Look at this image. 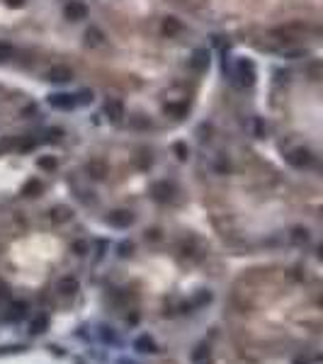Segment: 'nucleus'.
<instances>
[{
  "mask_svg": "<svg viewBox=\"0 0 323 364\" xmlns=\"http://www.w3.org/2000/svg\"><path fill=\"white\" fill-rule=\"evenodd\" d=\"M107 221H109V226H114V228H129V226L134 224V214L126 212V209H117V212L109 214Z\"/></svg>",
  "mask_w": 323,
  "mask_h": 364,
  "instance_id": "423d86ee",
  "label": "nucleus"
},
{
  "mask_svg": "<svg viewBox=\"0 0 323 364\" xmlns=\"http://www.w3.org/2000/svg\"><path fill=\"white\" fill-rule=\"evenodd\" d=\"M37 167L51 172V170L59 167V160H56V155H39V158H37Z\"/></svg>",
  "mask_w": 323,
  "mask_h": 364,
  "instance_id": "a211bd4d",
  "label": "nucleus"
},
{
  "mask_svg": "<svg viewBox=\"0 0 323 364\" xmlns=\"http://www.w3.org/2000/svg\"><path fill=\"white\" fill-rule=\"evenodd\" d=\"M292 241H294V243H308V231L301 228V226H296V228L292 231Z\"/></svg>",
  "mask_w": 323,
  "mask_h": 364,
  "instance_id": "4be33fe9",
  "label": "nucleus"
},
{
  "mask_svg": "<svg viewBox=\"0 0 323 364\" xmlns=\"http://www.w3.org/2000/svg\"><path fill=\"white\" fill-rule=\"evenodd\" d=\"M105 112H107V117H109L112 121H119V119H122V114H124V105H122V102L109 100V102H105Z\"/></svg>",
  "mask_w": 323,
  "mask_h": 364,
  "instance_id": "f8f14e48",
  "label": "nucleus"
},
{
  "mask_svg": "<svg viewBox=\"0 0 323 364\" xmlns=\"http://www.w3.org/2000/svg\"><path fill=\"white\" fill-rule=\"evenodd\" d=\"M134 349H138V352H155V342H153L151 335H138L134 340Z\"/></svg>",
  "mask_w": 323,
  "mask_h": 364,
  "instance_id": "ddd939ff",
  "label": "nucleus"
},
{
  "mask_svg": "<svg viewBox=\"0 0 323 364\" xmlns=\"http://www.w3.org/2000/svg\"><path fill=\"white\" fill-rule=\"evenodd\" d=\"M183 22L178 20V17H166L163 20V34L166 37H178V34H183Z\"/></svg>",
  "mask_w": 323,
  "mask_h": 364,
  "instance_id": "9d476101",
  "label": "nucleus"
},
{
  "mask_svg": "<svg viewBox=\"0 0 323 364\" xmlns=\"http://www.w3.org/2000/svg\"><path fill=\"white\" fill-rule=\"evenodd\" d=\"M207 66H209V51H207V49H197V51L192 54L190 68H192V71H197V73H204V71H207Z\"/></svg>",
  "mask_w": 323,
  "mask_h": 364,
  "instance_id": "6e6552de",
  "label": "nucleus"
},
{
  "mask_svg": "<svg viewBox=\"0 0 323 364\" xmlns=\"http://www.w3.org/2000/svg\"><path fill=\"white\" fill-rule=\"evenodd\" d=\"M78 289H80V282H78L76 277H63V279H59V284H56V291H61L63 296H73Z\"/></svg>",
  "mask_w": 323,
  "mask_h": 364,
  "instance_id": "1a4fd4ad",
  "label": "nucleus"
},
{
  "mask_svg": "<svg viewBox=\"0 0 323 364\" xmlns=\"http://www.w3.org/2000/svg\"><path fill=\"white\" fill-rule=\"evenodd\" d=\"M49 80L56 83V85H66V83L73 80V71H71L68 66H54V68L49 71Z\"/></svg>",
  "mask_w": 323,
  "mask_h": 364,
  "instance_id": "0eeeda50",
  "label": "nucleus"
},
{
  "mask_svg": "<svg viewBox=\"0 0 323 364\" xmlns=\"http://www.w3.org/2000/svg\"><path fill=\"white\" fill-rule=\"evenodd\" d=\"M71 248H73V253H76V255H88V243H85V241H80V238H78V241H73V245H71Z\"/></svg>",
  "mask_w": 323,
  "mask_h": 364,
  "instance_id": "b1692460",
  "label": "nucleus"
},
{
  "mask_svg": "<svg viewBox=\"0 0 323 364\" xmlns=\"http://www.w3.org/2000/svg\"><path fill=\"white\" fill-rule=\"evenodd\" d=\"M88 172H90V177H95V180H105V177H107V165H105L102 160H92V163L88 165Z\"/></svg>",
  "mask_w": 323,
  "mask_h": 364,
  "instance_id": "2eb2a0df",
  "label": "nucleus"
},
{
  "mask_svg": "<svg viewBox=\"0 0 323 364\" xmlns=\"http://www.w3.org/2000/svg\"><path fill=\"white\" fill-rule=\"evenodd\" d=\"M321 258H323V248H321Z\"/></svg>",
  "mask_w": 323,
  "mask_h": 364,
  "instance_id": "c756f323",
  "label": "nucleus"
},
{
  "mask_svg": "<svg viewBox=\"0 0 323 364\" xmlns=\"http://www.w3.org/2000/svg\"><path fill=\"white\" fill-rule=\"evenodd\" d=\"M90 100H92V92H90V90H80V92L76 95V105H90Z\"/></svg>",
  "mask_w": 323,
  "mask_h": 364,
  "instance_id": "5701e85b",
  "label": "nucleus"
},
{
  "mask_svg": "<svg viewBox=\"0 0 323 364\" xmlns=\"http://www.w3.org/2000/svg\"><path fill=\"white\" fill-rule=\"evenodd\" d=\"M85 44H88V46H102V44H105V34H102L97 27H90V30L85 32Z\"/></svg>",
  "mask_w": 323,
  "mask_h": 364,
  "instance_id": "4468645a",
  "label": "nucleus"
},
{
  "mask_svg": "<svg viewBox=\"0 0 323 364\" xmlns=\"http://www.w3.org/2000/svg\"><path fill=\"white\" fill-rule=\"evenodd\" d=\"M212 354H209V347L207 345H200L197 349H192V364H209Z\"/></svg>",
  "mask_w": 323,
  "mask_h": 364,
  "instance_id": "dca6fc26",
  "label": "nucleus"
},
{
  "mask_svg": "<svg viewBox=\"0 0 323 364\" xmlns=\"http://www.w3.org/2000/svg\"><path fill=\"white\" fill-rule=\"evenodd\" d=\"M46 330H49V316H46V313H39V316L32 320L30 333H32V335H42V333H46Z\"/></svg>",
  "mask_w": 323,
  "mask_h": 364,
  "instance_id": "9b49d317",
  "label": "nucleus"
},
{
  "mask_svg": "<svg viewBox=\"0 0 323 364\" xmlns=\"http://www.w3.org/2000/svg\"><path fill=\"white\" fill-rule=\"evenodd\" d=\"M173 151L178 153V158H180V160H187V146H185L183 141H178V143H173Z\"/></svg>",
  "mask_w": 323,
  "mask_h": 364,
  "instance_id": "393cba45",
  "label": "nucleus"
},
{
  "mask_svg": "<svg viewBox=\"0 0 323 364\" xmlns=\"http://www.w3.org/2000/svg\"><path fill=\"white\" fill-rule=\"evenodd\" d=\"M129 250H131V243H122V245H119V255H122V258H126Z\"/></svg>",
  "mask_w": 323,
  "mask_h": 364,
  "instance_id": "bb28decb",
  "label": "nucleus"
},
{
  "mask_svg": "<svg viewBox=\"0 0 323 364\" xmlns=\"http://www.w3.org/2000/svg\"><path fill=\"white\" fill-rule=\"evenodd\" d=\"M5 5H8V8H22L25 0H5Z\"/></svg>",
  "mask_w": 323,
  "mask_h": 364,
  "instance_id": "cd10ccee",
  "label": "nucleus"
},
{
  "mask_svg": "<svg viewBox=\"0 0 323 364\" xmlns=\"http://www.w3.org/2000/svg\"><path fill=\"white\" fill-rule=\"evenodd\" d=\"M15 59V46L8 42H0V63H10Z\"/></svg>",
  "mask_w": 323,
  "mask_h": 364,
  "instance_id": "aec40b11",
  "label": "nucleus"
},
{
  "mask_svg": "<svg viewBox=\"0 0 323 364\" xmlns=\"http://www.w3.org/2000/svg\"><path fill=\"white\" fill-rule=\"evenodd\" d=\"M311 160H313V155H311L306 148H294V151L287 153V163L294 165V167H308Z\"/></svg>",
  "mask_w": 323,
  "mask_h": 364,
  "instance_id": "39448f33",
  "label": "nucleus"
},
{
  "mask_svg": "<svg viewBox=\"0 0 323 364\" xmlns=\"http://www.w3.org/2000/svg\"><path fill=\"white\" fill-rule=\"evenodd\" d=\"M102 335H105L107 340H117V335H112V333H109V328H102Z\"/></svg>",
  "mask_w": 323,
  "mask_h": 364,
  "instance_id": "c85d7f7f",
  "label": "nucleus"
},
{
  "mask_svg": "<svg viewBox=\"0 0 323 364\" xmlns=\"http://www.w3.org/2000/svg\"><path fill=\"white\" fill-rule=\"evenodd\" d=\"M63 15L71 22H80V20L88 17V5L83 3V0H71V3L63 8Z\"/></svg>",
  "mask_w": 323,
  "mask_h": 364,
  "instance_id": "f03ea898",
  "label": "nucleus"
},
{
  "mask_svg": "<svg viewBox=\"0 0 323 364\" xmlns=\"http://www.w3.org/2000/svg\"><path fill=\"white\" fill-rule=\"evenodd\" d=\"M214 167H216L219 172H229V165H226L224 160H214Z\"/></svg>",
  "mask_w": 323,
  "mask_h": 364,
  "instance_id": "a878e982",
  "label": "nucleus"
},
{
  "mask_svg": "<svg viewBox=\"0 0 323 364\" xmlns=\"http://www.w3.org/2000/svg\"><path fill=\"white\" fill-rule=\"evenodd\" d=\"M151 197L155 199V202H160V204H168L170 199H173V185L170 182H153V187H151Z\"/></svg>",
  "mask_w": 323,
  "mask_h": 364,
  "instance_id": "7ed1b4c3",
  "label": "nucleus"
},
{
  "mask_svg": "<svg viewBox=\"0 0 323 364\" xmlns=\"http://www.w3.org/2000/svg\"><path fill=\"white\" fill-rule=\"evenodd\" d=\"M71 219V212L66 209V207H56V209H51V221L54 224H66Z\"/></svg>",
  "mask_w": 323,
  "mask_h": 364,
  "instance_id": "412c9836",
  "label": "nucleus"
},
{
  "mask_svg": "<svg viewBox=\"0 0 323 364\" xmlns=\"http://www.w3.org/2000/svg\"><path fill=\"white\" fill-rule=\"evenodd\" d=\"M166 112H168L170 117H175V119H185V117H187V105H185V102H173V105L166 107Z\"/></svg>",
  "mask_w": 323,
  "mask_h": 364,
  "instance_id": "f3484780",
  "label": "nucleus"
},
{
  "mask_svg": "<svg viewBox=\"0 0 323 364\" xmlns=\"http://www.w3.org/2000/svg\"><path fill=\"white\" fill-rule=\"evenodd\" d=\"M49 105L54 107V109H73V107H78L76 105V95H68V92H51L49 95Z\"/></svg>",
  "mask_w": 323,
  "mask_h": 364,
  "instance_id": "20e7f679",
  "label": "nucleus"
},
{
  "mask_svg": "<svg viewBox=\"0 0 323 364\" xmlns=\"http://www.w3.org/2000/svg\"><path fill=\"white\" fill-rule=\"evenodd\" d=\"M42 190H44V185H42L39 180H30L27 185L22 187V197H37Z\"/></svg>",
  "mask_w": 323,
  "mask_h": 364,
  "instance_id": "6ab92c4d",
  "label": "nucleus"
},
{
  "mask_svg": "<svg viewBox=\"0 0 323 364\" xmlns=\"http://www.w3.org/2000/svg\"><path fill=\"white\" fill-rule=\"evenodd\" d=\"M233 80L238 88H250L255 83V66L248 59H236L233 63Z\"/></svg>",
  "mask_w": 323,
  "mask_h": 364,
  "instance_id": "f257e3e1",
  "label": "nucleus"
}]
</instances>
